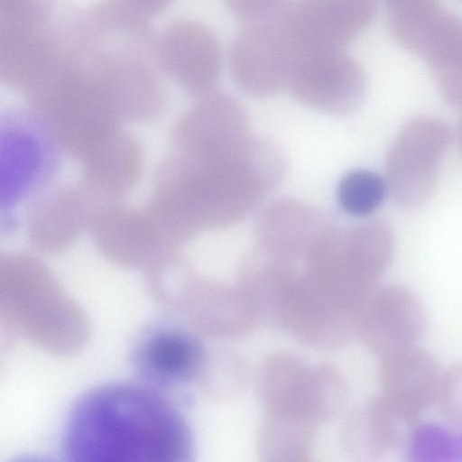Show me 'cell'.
Instances as JSON below:
<instances>
[{"label": "cell", "mask_w": 462, "mask_h": 462, "mask_svg": "<svg viewBox=\"0 0 462 462\" xmlns=\"http://www.w3.org/2000/svg\"><path fill=\"white\" fill-rule=\"evenodd\" d=\"M190 430L179 410L147 384L106 383L83 393L62 434L67 459L78 462H184Z\"/></svg>", "instance_id": "6da1fadb"}, {"label": "cell", "mask_w": 462, "mask_h": 462, "mask_svg": "<svg viewBox=\"0 0 462 462\" xmlns=\"http://www.w3.org/2000/svg\"><path fill=\"white\" fill-rule=\"evenodd\" d=\"M1 277L6 279L1 309L9 323L49 350L64 353L80 346L87 331L84 317L41 263L24 255L8 257Z\"/></svg>", "instance_id": "7a4b0ae2"}, {"label": "cell", "mask_w": 462, "mask_h": 462, "mask_svg": "<svg viewBox=\"0 0 462 462\" xmlns=\"http://www.w3.org/2000/svg\"><path fill=\"white\" fill-rule=\"evenodd\" d=\"M184 167L199 197L208 228L230 227L250 213L281 182L282 151L273 141L253 135L235 159L213 168Z\"/></svg>", "instance_id": "3957f363"}, {"label": "cell", "mask_w": 462, "mask_h": 462, "mask_svg": "<svg viewBox=\"0 0 462 462\" xmlns=\"http://www.w3.org/2000/svg\"><path fill=\"white\" fill-rule=\"evenodd\" d=\"M252 136L242 105L214 91L199 97L176 125L175 155L196 166L214 167L238 156Z\"/></svg>", "instance_id": "277c9868"}, {"label": "cell", "mask_w": 462, "mask_h": 462, "mask_svg": "<svg viewBox=\"0 0 462 462\" xmlns=\"http://www.w3.org/2000/svg\"><path fill=\"white\" fill-rule=\"evenodd\" d=\"M451 134L439 120L420 116L399 132L386 160V185L403 208L423 204L432 194Z\"/></svg>", "instance_id": "5b68a950"}, {"label": "cell", "mask_w": 462, "mask_h": 462, "mask_svg": "<svg viewBox=\"0 0 462 462\" xmlns=\"http://www.w3.org/2000/svg\"><path fill=\"white\" fill-rule=\"evenodd\" d=\"M283 12L267 20L245 23L231 45V74L237 86L250 96L268 97L288 86L299 55Z\"/></svg>", "instance_id": "8992f818"}, {"label": "cell", "mask_w": 462, "mask_h": 462, "mask_svg": "<svg viewBox=\"0 0 462 462\" xmlns=\"http://www.w3.org/2000/svg\"><path fill=\"white\" fill-rule=\"evenodd\" d=\"M37 116L16 112L2 129V198L8 206L37 192L56 168L60 144Z\"/></svg>", "instance_id": "52a82bcc"}, {"label": "cell", "mask_w": 462, "mask_h": 462, "mask_svg": "<svg viewBox=\"0 0 462 462\" xmlns=\"http://www.w3.org/2000/svg\"><path fill=\"white\" fill-rule=\"evenodd\" d=\"M288 87L301 104L332 115L356 110L366 92V77L345 50L305 53L291 70Z\"/></svg>", "instance_id": "ba28073f"}, {"label": "cell", "mask_w": 462, "mask_h": 462, "mask_svg": "<svg viewBox=\"0 0 462 462\" xmlns=\"http://www.w3.org/2000/svg\"><path fill=\"white\" fill-rule=\"evenodd\" d=\"M376 0H295L283 12L299 54L344 50L373 22Z\"/></svg>", "instance_id": "9c48e42d"}, {"label": "cell", "mask_w": 462, "mask_h": 462, "mask_svg": "<svg viewBox=\"0 0 462 462\" xmlns=\"http://www.w3.org/2000/svg\"><path fill=\"white\" fill-rule=\"evenodd\" d=\"M202 361L203 350L199 340L170 319L145 327L131 350L135 373L157 390L188 383L199 373Z\"/></svg>", "instance_id": "30bf717a"}, {"label": "cell", "mask_w": 462, "mask_h": 462, "mask_svg": "<svg viewBox=\"0 0 462 462\" xmlns=\"http://www.w3.org/2000/svg\"><path fill=\"white\" fill-rule=\"evenodd\" d=\"M156 54L160 68L189 93L199 98L214 92L221 53L217 39L204 24L171 23L156 42Z\"/></svg>", "instance_id": "8fae6325"}, {"label": "cell", "mask_w": 462, "mask_h": 462, "mask_svg": "<svg viewBox=\"0 0 462 462\" xmlns=\"http://www.w3.org/2000/svg\"><path fill=\"white\" fill-rule=\"evenodd\" d=\"M93 217L100 249L115 262L126 265H153L165 256L166 241L149 213L106 209Z\"/></svg>", "instance_id": "7c38bea8"}, {"label": "cell", "mask_w": 462, "mask_h": 462, "mask_svg": "<svg viewBox=\"0 0 462 462\" xmlns=\"http://www.w3.org/2000/svg\"><path fill=\"white\" fill-rule=\"evenodd\" d=\"M411 51L425 62L445 101L462 106V19L440 8L421 27Z\"/></svg>", "instance_id": "4fadbf2b"}, {"label": "cell", "mask_w": 462, "mask_h": 462, "mask_svg": "<svg viewBox=\"0 0 462 462\" xmlns=\"http://www.w3.org/2000/svg\"><path fill=\"white\" fill-rule=\"evenodd\" d=\"M442 371L434 358L415 346L387 354L383 368L385 401L418 420L437 400Z\"/></svg>", "instance_id": "5bb4252c"}, {"label": "cell", "mask_w": 462, "mask_h": 462, "mask_svg": "<svg viewBox=\"0 0 462 462\" xmlns=\"http://www.w3.org/2000/svg\"><path fill=\"white\" fill-rule=\"evenodd\" d=\"M328 226L316 209L284 198L263 209L257 221L256 238L263 248L274 254H310Z\"/></svg>", "instance_id": "9a60e30c"}, {"label": "cell", "mask_w": 462, "mask_h": 462, "mask_svg": "<svg viewBox=\"0 0 462 462\" xmlns=\"http://www.w3.org/2000/svg\"><path fill=\"white\" fill-rule=\"evenodd\" d=\"M426 327L420 300L402 286L383 290L372 307L370 332L375 345L386 354L414 346Z\"/></svg>", "instance_id": "2e32d148"}, {"label": "cell", "mask_w": 462, "mask_h": 462, "mask_svg": "<svg viewBox=\"0 0 462 462\" xmlns=\"http://www.w3.org/2000/svg\"><path fill=\"white\" fill-rule=\"evenodd\" d=\"M85 184L96 195L116 198L139 176L141 152L134 140L116 131L86 158Z\"/></svg>", "instance_id": "e0dca14e"}, {"label": "cell", "mask_w": 462, "mask_h": 462, "mask_svg": "<svg viewBox=\"0 0 462 462\" xmlns=\"http://www.w3.org/2000/svg\"><path fill=\"white\" fill-rule=\"evenodd\" d=\"M87 195L80 190L61 189L35 204L29 227L32 242L44 250L66 247L89 218Z\"/></svg>", "instance_id": "ac0fdd59"}, {"label": "cell", "mask_w": 462, "mask_h": 462, "mask_svg": "<svg viewBox=\"0 0 462 462\" xmlns=\"http://www.w3.org/2000/svg\"><path fill=\"white\" fill-rule=\"evenodd\" d=\"M387 190L386 181L368 170L347 172L337 186V199L342 209L350 216L364 217L382 204Z\"/></svg>", "instance_id": "d6986e66"}, {"label": "cell", "mask_w": 462, "mask_h": 462, "mask_svg": "<svg viewBox=\"0 0 462 462\" xmlns=\"http://www.w3.org/2000/svg\"><path fill=\"white\" fill-rule=\"evenodd\" d=\"M412 461H448L456 459V436L439 425H417L408 444Z\"/></svg>", "instance_id": "ffe728a7"}, {"label": "cell", "mask_w": 462, "mask_h": 462, "mask_svg": "<svg viewBox=\"0 0 462 462\" xmlns=\"http://www.w3.org/2000/svg\"><path fill=\"white\" fill-rule=\"evenodd\" d=\"M436 402L446 420L462 426V362L442 371Z\"/></svg>", "instance_id": "44dd1931"}, {"label": "cell", "mask_w": 462, "mask_h": 462, "mask_svg": "<svg viewBox=\"0 0 462 462\" xmlns=\"http://www.w3.org/2000/svg\"><path fill=\"white\" fill-rule=\"evenodd\" d=\"M228 10L245 23L260 22L277 16L289 5V0H223Z\"/></svg>", "instance_id": "7402d4cb"}, {"label": "cell", "mask_w": 462, "mask_h": 462, "mask_svg": "<svg viewBox=\"0 0 462 462\" xmlns=\"http://www.w3.org/2000/svg\"><path fill=\"white\" fill-rule=\"evenodd\" d=\"M125 10L143 20L161 14L172 0H115Z\"/></svg>", "instance_id": "603a6c76"}, {"label": "cell", "mask_w": 462, "mask_h": 462, "mask_svg": "<svg viewBox=\"0 0 462 462\" xmlns=\"http://www.w3.org/2000/svg\"><path fill=\"white\" fill-rule=\"evenodd\" d=\"M387 13H396L409 9L429 0H383Z\"/></svg>", "instance_id": "cb8c5ba5"}, {"label": "cell", "mask_w": 462, "mask_h": 462, "mask_svg": "<svg viewBox=\"0 0 462 462\" xmlns=\"http://www.w3.org/2000/svg\"><path fill=\"white\" fill-rule=\"evenodd\" d=\"M456 459L462 460V433L456 437Z\"/></svg>", "instance_id": "d4e9b609"}, {"label": "cell", "mask_w": 462, "mask_h": 462, "mask_svg": "<svg viewBox=\"0 0 462 462\" xmlns=\"http://www.w3.org/2000/svg\"><path fill=\"white\" fill-rule=\"evenodd\" d=\"M458 141H459L460 148L462 150V120H461L459 129H458Z\"/></svg>", "instance_id": "484cf974"}]
</instances>
